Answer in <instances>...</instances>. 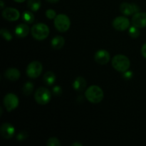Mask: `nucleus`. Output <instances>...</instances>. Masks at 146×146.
Segmentation results:
<instances>
[{"label":"nucleus","mask_w":146,"mask_h":146,"mask_svg":"<svg viewBox=\"0 0 146 146\" xmlns=\"http://www.w3.org/2000/svg\"><path fill=\"white\" fill-rule=\"evenodd\" d=\"M86 97L89 102L93 104L100 103L104 98V91L97 86H91L86 91Z\"/></svg>","instance_id":"1"},{"label":"nucleus","mask_w":146,"mask_h":146,"mask_svg":"<svg viewBox=\"0 0 146 146\" xmlns=\"http://www.w3.org/2000/svg\"><path fill=\"white\" fill-rule=\"evenodd\" d=\"M2 16L5 19L9 21H14L19 19L20 17L19 11L14 8L8 7L3 10Z\"/></svg>","instance_id":"10"},{"label":"nucleus","mask_w":146,"mask_h":146,"mask_svg":"<svg viewBox=\"0 0 146 146\" xmlns=\"http://www.w3.org/2000/svg\"><path fill=\"white\" fill-rule=\"evenodd\" d=\"M129 35L131 36L132 38H138L140 36V31L138 29V27L133 26V27L129 28Z\"/></svg>","instance_id":"22"},{"label":"nucleus","mask_w":146,"mask_h":146,"mask_svg":"<svg viewBox=\"0 0 146 146\" xmlns=\"http://www.w3.org/2000/svg\"><path fill=\"white\" fill-rule=\"evenodd\" d=\"M1 136L5 139H10L14 136L15 133V129L14 126L9 123H4L1 125V129H0Z\"/></svg>","instance_id":"12"},{"label":"nucleus","mask_w":146,"mask_h":146,"mask_svg":"<svg viewBox=\"0 0 146 146\" xmlns=\"http://www.w3.org/2000/svg\"><path fill=\"white\" fill-rule=\"evenodd\" d=\"M47 1H48V2L50 3H52V4H55V3L58 2L59 0H46Z\"/></svg>","instance_id":"30"},{"label":"nucleus","mask_w":146,"mask_h":146,"mask_svg":"<svg viewBox=\"0 0 146 146\" xmlns=\"http://www.w3.org/2000/svg\"><path fill=\"white\" fill-rule=\"evenodd\" d=\"M47 145L48 146H60L61 143L56 138H51L47 141Z\"/></svg>","instance_id":"24"},{"label":"nucleus","mask_w":146,"mask_h":146,"mask_svg":"<svg viewBox=\"0 0 146 146\" xmlns=\"http://www.w3.org/2000/svg\"><path fill=\"white\" fill-rule=\"evenodd\" d=\"M72 146H82L83 145L81 143H74L71 145Z\"/></svg>","instance_id":"31"},{"label":"nucleus","mask_w":146,"mask_h":146,"mask_svg":"<svg viewBox=\"0 0 146 146\" xmlns=\"http://www.w3.org/2000/svg\"><path fill=\"white\" fill-rule=\"evenodd\" d=\"M34 89V84L31 82H27L23 86V93L26 96H29L33 92Z\"/></svg>","instance_id":"21"},{"label":"nucleus","mask_w":146,"mask_h":146,"mask_svg":"<svg viewBox=\"0 0 146 146\" xmlns=\"http://www.w3.org/2000/svg\"><path fill=\"white\" fill-rule=\"evenodd\" d=\"M112 65L116 71L124 73L128 70L131 62L127 56L123 54H118L113 58Z\"/></svg>","instance_id":"2"},{"label":"nucleus","mask_w":146,"mask_h":146,"mask_svg":"<svg viewBox=\"0 0 146 146\" xmlns=\"http://www.w3.org/2000/svg\"><path fill=\"white\" fill-rule=\"evenodd\" d=\"M4 104L5 108H7V111H13L17 108L19 105V98L15 94H8L4 96Z\"/></svg>","instance_id":"7"},{"label":"nucleus","mask_w":146,"mask_h":146,"mask_svg":"<svg viewBox=\"0 0 146 146\" xmlns=\"http://www.w3.org/2000/svg\"><path fill=\"white\" fill-rule=\"evenodd\" d=\"M5 76L10 81H15L20 78V72L17 68H8L5 71Z\"/></svg>","instance_id":"15"},{"label":"nucleus","mask_w":146,"mask_h":146,"mask_svg":"<svg viewBox=\"0 0 146 146\" xmlns=\"http://www.w3.org/2000/svg\"><path fill=\"white\" fill-rule=\"evenodd\" d=\"M42 64L39 61H34L30 63L27 68V74L29 78H36L42 72Z\"/></svg>","instance_id":"6"},{"label":"nucleus","mask_w":146,"mask_h":146,"mask_svg":"<svg viewBox=\"0 0 146 146\" xmlns=\"http://www.w3.org/2000/svg\"><path fill=\"white\" fill-rule=\"evenodd\" d=\"M36 101L40 105H46L51 98V92L44 87H40L36 90L34 95Z\"/></svg>","instance_id":"5"},{"label":"nucleus","mask_w":146,"mask_h":146,"mask_svg":"<svg viewBox=\"0 0 146 146\" xmlns=\"http://www.w3.org/2000/svg\"><path fill=\"white\" fill-rule=\"evenodd\" d=\"M46 16L47 18L49 19H53L56 18V17L57 15L56 13V11H54V10L49 9H48L46 11Z\"/></svg>","instance_id":"25"},{"label":"nucleus","mask_w":146,"mask_h":146,"mask_svg":"<svg viewBox=\"0 0 146 146\" xmlns=\"http://www.w3.org/2000/svg\"><path fill=\"white\" fill-rule=\"evenodd\" d=\"M54 25L58 31L62 33L66 32L68 31L71 25L70 19L66 14H58L54 19Z\"/></svg>","instance_id":"4"},{"label":"nucleus","mask_w":146,"mask_h":146,"mask_svg":"<svg viewBox=\"0 0 146 146\" xmlns=\"http://www.w3.org/2000/svg\"><path fill=\"white\" fill-rule=\"evenodd\" d=\"M44 81L48 86L54 84L56 81V76L51 71H47L44 76Z\"/></svg>","instance_id":"18"},{"label":"nucleus","mask_w":146,"mask_h":146,"mask_svg":"<svg viewBox=\"0 0 146 146\" xmlns=\"http://www.w3.org/2000/svg\"><path fill=\"white\" fill-rule=\"evenodd\" d=\"M120 10L125 16H131L132 14H135L138 12L139 7L135 5V4H129L127 2H123L120 6Z\"/></svg>","instance_id":"9"},{"label":"nucleus","mask_w":146,"mask_h":146,"mask_svg":"<svg viewBox=\"0 0 146 146\" xmlns=\"http://www.w3.org/2000/svg\"><path fill=\"white\" fill-rule=\"evenodd\" d=\"M22 19L25 22L28 23V24H31L34 21L35 17H34V14L31 12V11H26L23 13Z\"/></svg>","instance_id":"20"},{"label":"nucleus","mask_w":146,"mask_h":146,"mask_svg":"<svg viewBox=\"0 0 146 146\" xmlns=\"http://www.w3.org/2000/svg\"><path fill=\"white\" fill-rule=\"evenodd\" d=\"M0 34L2 36L3 38L7 40V41H11L12 39V35L10 33V31L7 29H1V31H0Z\"/></svg>","instance_id":"23"},{"label":"nucleus","mask_w":146,"mask_h":146,"mask_svg":"<svg viewBox=\"0 0 146 146\" xmlns=\"http://www.w3.org/2000/svg\"><path fill=\"white\" fill-rule=\"evenodd\" d=\"M73 87L77 91H83L86 87V81L83 77H77L74 81Z\"/></svg>","instance_id":"16"},{"label":"nucleus","mask_w":146,"mask_h":146,"mask_svg":"<svg viewBox=\"0 0 146 146\" xmlns=\"http://www.w3.org/2000/svg\"><path fill=\"white\" fill-rule=\"evenodd\" d=\"M141 54H142L143 56L145 57L146 58V43L143 44V46H142V48H141Z\"/></svg>","instance_id":"29"},{"label":"nucleus","mask_w":146,"mask_h":146,"mask_svg":"<svg viewBox=\"0 0 146 146\" xmlns=\"http://www.w3.org/2000/svg\"><path fill=\"white\" fill-rule=\"evenodd\" d=\"M29 32V28L25 24H19L15 29V34L19 38H25Z\"/></svg>","instance_id":"14"},{"label":"nucleus","mask_w":146,"mask_h":146,"mask_svg":"<svg viewBox=\"0 0 146 146\" xmlns=\"http://www.w3.org/2000/svg\"><path fill=\"white\" fill-rule=\"evenodd\" d=\"M51 46L54 48V49H61L65 44V40L61 36H56L54 37L51 40Z\"/></svg>","instance_id":"17"},{"label":"nucleus","mask_w":146,"mask_h":146,"mask_svg":"<svg viewBox=\"0 0 146 146\" xmlns=\"http://www.w3.org/2000/svg\"><path fill=\"white\" fill-rule=\"evenodd\" d=\"M31 34L35 39L41 41L48 37L49 29L44 24H36L31 28Z\"/></svg>","instance_id":"3"},{"label":"nucleus","mask_w":146,"mask_h":146,"mask_svg":"<svg viewBox=\"0 0 146 146\" xmlns=\"http://www.w3.org/2000/svg\"><path fill=\"white\" fill-rule=\"evenodd\" d=\"M14 1H16V2H19V3H21V2H24L25 0H14Z\"/></svg>","instance_id":"33"},{"label":"nucleus","mask_w":146,"mask_h":146,"mask_svg":"<svg viewBox=\"0 0 146 146\" xmlns=\"http://www.w3.org/2000/svg\"><path fill=\"white\" fill-rule=\"evenodd\" d=\"M95 61L98 64L105 65L110 61V54L106 50H98L95 54Z\"/></svg>","instance_id":"13"},{"label":"nucleus","mask_w":146,"mask_h":146,"mask_svg":"<svg viewBox=\"0 0 146 146\" xmlns=\"http://www.w3.org/2000/svg\"><path fill=\"white\" fill-rule=\"evenodd\" d=\"M133 76V73L132 71H125V72H124V77H125V78H127V79H129V78H132Z\"/></svg>","instance_id":"28"},{"label":"nucleus","mask_w":146,"mask_h":146,"mask_svg":"<svg viewBox=\"0 0 146 146\" xmlns=\"http://www.w3.org/2000/svg\"><path fill=\"white\" fill-rule=\"evenodd\" d=\"M53 93L56 96H60L62 93V90L60 86H55L53 88Z\"/></svg>","instance_id":"27"},{"label":"nucleus","mask_w":146,"mask_h":146,"mask_svg":"<svg viewBox=\"0 0 146 146\" xmlns=\"http://www.w3.org/2000/svg\"><path fill=\"white\" fill-rule=\"evenodd\" d=\"M113 27L118 31H125L130 27V21L125 17H118L113 21Z\"/></svg>","instance_id":"8"},{"label":"nucleus","mask_w":146,"mask_h":146,"mask_svg":"<svg viewBox=\"0 0 146 146\" xmlns=\"http://www.w3.org/2000/svg\"><path fill=\"white\" fill-rule=\"evenodd\" d=\"M0 4H1V9L4 8V2H3L2 0H1V1H0Z\"/></svg>","instance_id":"32"},{"label":"nucleus","mask_w":146,"mask_h":146,"mask_svg":"<svg viewBox=\"0 0 146 146\" xmlns=\"http://www.w3.org/2000/svg\"><path fill=\"white\" fill-rule=\"evenodd\" d=\"M27 6L31 11H36L41 7V1L40 0H28Z\"/></svg>","instance_id":"19"},{"label":"nucleus","mask_w":146,"mask_h":146,"mask_svg":"<svg viewBox=\"0 0 146 146\" xmlns=\"http://www.w3.org/2000/svg\"><path fill=\"white\" fill-rule=\"evenodd\" d=\"M132 24L138 28L146 27V13L137 12L132 18Z\"/></svg>","instance_id":"11"},{"label":"nucleus","mask_w":146,"mask_h":146,"mask_svg":"<svg viewBox=\"0 0 146 146\" xmlns=\"http://www.w3.org/2000/svg\"><path fill=\"white\" fill-rule=\"evenodd\" d=\"M27 137H28V133L26 131H22L17 135V139L19 141H22L27 139Z\"/></svg>","instance_id":"26"}]
</instances>
